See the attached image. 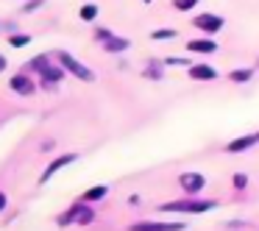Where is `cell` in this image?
<instances>
[{"label": "cell", "instance_id": "cell-1", "mask_svg": "<svg viewBox=\"0 0 259 231\" xmlns=\"http://www.w3.org/2000/svg\"><path fill=\"white\" fill-rule=\"evenodd\" d=\"M218 203L214 201H195V198H187V201H170V203H162L159 212H184V214H203L209 209H214Z\"/></svg>", "mask_w": 259, "mask_h": 231}, {"label": "cell", "instance_id": "cell-2", "mask_svg": "<svg viewBox=\"0 0 259 231\" xmlns=\"http://www.w3.org/2000/svg\"><path fill=\"white\" fill-rule=\"evenodd\" d=\"M59 62H62V67L67 70L70 75H75V78L78 81H95V73H92L90 67H87V64H81L78 59H73L70 56V53H59Z\"/></svg>", "mask_w": 259, "mask_h": 231}, {"label": "cell", "instance_id": "cell-3", "mask_svg": "<svg viewBox=\"0 0 259 231\" xmlns=\"http://www.w3.org/2000/svg\"><path fill=\"white\" fill-rule=\"evenodd\" d=\"M75 159H78V153H64V156H56V159H53V162L45 167V173L39 175V184H45V181H51L53 175L59 173V170H62V167H67V164H73Z\"/></svg>", "mask_w": 259, "mask_h": 231}, {"label": "cell", "instance_id": "cell-4", "mask_svg": "<svg viewBox=\"0 0 259 231\" xmlns=\"http://www.w3.org/2000/svg\"><path fill=\"white\" fill-rule=\"evenodd\" d=\"M179 184H181V190L192 198V195H198V192L206 187V178H203L201 173H184V175H179Z\"/></svg>", "mask_w": 259, "mask_h": 231}, {"label": "cell", "instance_id": "cell-5", "mask_svg": "<svg viewBox=\"0 0 259 231\" xmlns=\"http://www.w3.org/2000/svg\"><path fill=\"white\" fill-rule=\"evenodd\" d=\"M192 25H195L198 31H203V34H218V31L223 28V17H218V14H198V17L192 20Z\"/></svg>", "mask_w": 259, "mask_h": 231}, {"label": "cell", "instance_id": "cell-6", "mask_svg": "<svg viewBox=\"0 0 259 231\" xmlns=\"http://www.w3.org/2000/svg\"><path fill=\"white\" fill-rule=\"evenodd\" d=\"M184 223H134L128 231H184Z\"/></svg>", "mask_w": 259, "mask_h": 231}, {"label": "cell", "instance_id": "cell-7", "mask_svg": "<svg viewBox=\"0 0 259 231\" xmlns=\"http://www.w3.org/2000/svg\"><path fill=\"white\" fill-rule=\"evenodd\" d=\"M253 145H259V131L256 134H245V136H240V140H231L229 145H226V151L229 153H242V151H248V148H253Z\"/></svg>", "mask_w": 259, "mask_h": 231}, {"label": "cell", "instance_id": "cell-8", "mask_svg": "<svg viewBox=\"0 0 259 231\" xmlns=\"http://www.w3.org/2000/svg\"><path fill=\"white\" fill-rule=\"evenodd\" d=\"M187 75H190L192 81H214L218 78V70L209 67V64H192V67L187 70Z\"/></svg>", "mask_w": 259, "mask_h": 231}, {"label": "cell", "instance_id": "cell-9", "mask_svg": "<svg viewBox=\"0 0 259 231\" xmlns=\"http://www.w3.org/2000/svg\"><path fill=\"white\" fill-rule=\"evenodd\" d=\"M9 86H12L17 95H34V81L28 78L25 73H20V75H12V81H9Z\"/></svg>", "mask_w": 259, "mask_h": 231}, {"label": "cell", "instance_id": "cell-10", "mask_svg": "<svg viewBox=\"0 0 259 231\" xmlns=\"http://www.w3.org/2000/svg\"><path fill=\"white\" fill-rule=\"evenodd\" d=\"M78 212H81V201H78V203H73V206H70L67 212L59 214V217H56V225H59V228H64V225H73L75 220H78Z\"/></svg>", "mask_w": 259, "mask_h": 231}, {"label": "cell", "instance_id": "cell-11", "mask_svg": "<svg viewBox=\"0 0 259 231\" xmlns=\"http://www.w3.org/2000/svg\"><path fill=\"white\" fill-rule=\"evenodd\" d=\"M62 78H64V67H51V64H48V67L42 70V84H45V86L59 84Z\"/></svg>", "mask_w": 259, "mask_h": 231}, {"label": "cell", "instance_id": "cell-12", "mask_svg": "<svg viewBox=\"0 0 259 231\" xmlns=\"http://www.w3.org/2000/svg\"><path fill=\"white\" fill-rule=\"evenodd\" d=\"M128 45L131 42L123 39V36H109V39L103 42V51L106 53H123V51H128Z\"/></svg>", "mask_w": 259, "mask_h": 231}, {"label": "cell", "instance_id": "cell-13", "mask_svg": "<svg viewBox=\"0 0 259 231\" xmlns=\"http://www.w3.org/2000/svg\"><path fill=\"white\" fill-rule=\"evenodd\" d=\"M187 51H192V53H214L218 45H214L212 39H192V42H187Z\"/></svg>", "mask_w": 259, "mask_h": 231}, {"label": "cell", "instance_id": "cell-14", "mask_svg": "<svg viewBox=\"0 0 259 231\" xmlns=\"http://www.w3.org/2000/svg\"><path fill=\"white\" fill-rule=\"evenodd\" d=\"M106 195H109V187L101 184V187H92V190H87L81 201H84V203H95V201H103Z\"/></svg>", "mask_w": 259, "mask_h": 231}, {"label": "cell", "instance_id": "cell-15", "mask_svg": "<svg viewBox=\"0 0 259 231\" xmlns=\"http://www.w3.org/2000/svg\"><path fill=\"white\" fill-rule=\"evenodd\" d=\"M92 220H95V212H92L90 206H84V201H81V212H78V220H75V225H90Z\"/></svg>", "mask_w": 259, "mask_h": 231}, {"label": "cell", "instance_id": "cell-16", "mask_svg": "<svg viewBox=\"0 0 259 231\" xmlns=\"http://www.w3.org/2000/svg\"><path fill=\"white\" fill-rule=\"evenodd\" d=\"M95 17H98V6L95 3H84V6H81V20L90 23V20H95Z\"/></svg>", "mask_w": 259, "mask_h": 231}, {"label": "cell", "instance_id": "cell-17", "mask_svg": "<svg viewBox=\"0 0 259 231\" xmlns=\"http://www.w3.org/2000/svg\"><path fill=\"white\" fill-rule=\"evenodd\" d=\"M28 42H31L28 34H12V36H9V45H12V48H25Z\"/></svg>", "mask_w": 259, "mask_h": 231}, {"label": "cell", "instance_id": "cell-18", "mask_svg": "<svg viewBox=\"0 0 259 231\" xmlns=\"http://www.w3.org/2000/svg\"><path fill=\"white\" fill-rule=\"evenodd\" d=\"M251 75H253V70H234L229 78L237 81V84H245V81H251Z\"/></svg>", "mask_w": 259, "mask_h": 231}, {"label": "cell", "instance_id": "cell-19", "mask_svg": "<svg viewBox=\"0 0 259 231\" xmlns=\"http://www.w3.org/2000/svg\"><path fill=\"white\" fill-rule=\"evenodd\" d=\"M192 6H198V0H173V9L179 12H190Z\"/></svg>", "mask_w": 259, "mask_h": 231}, {"label": "cell", "instance_id": "cell-20", "mask_svg": "<svg viewBox=\"0 0 259 231\" xmlns=\"http://www.w3.org/2000/svg\"><path fill=\"white\" fill-rule=\"evenodd\" d=\"M231 184H234L237 190H245V187H248V175L245 173H234V175H231Z\"/></svg>", "mask_w": 259, "mask_h": 231}, {"label": "cell", "instance_id": "cell-21", "mask_svg": "<svg viewBox=\"0 0 259 231\" xmlns=\"http://www.w3.org/2000/svg\"><path fill=\"white\" fill-rule=\"evenodd\" d=\"M48 64H51V62H48V56H36V59H31V67H34V70H39V73L48 67Z\"/></svg>", "mask_w": 259, "mask_h": 231}, {"label": "cell", "instance_id": "cell-22", "mask_svg": "<svg viewBox=\"0 0 259 231\" xmlns=\"http://www.w3.org/2000/svg\"><path fill=\"white\" fill-rule=\"evenodd\" d=\"M153 39H173V36H176V31L173 28H167V31H153Z\"/></svg>", "mask_w": 259, "mask_h": 231}, {"label": "cell", "instance_id": "cell-23", "mask_svg": "<svg viewBox=\"0 0 259 231\" xmlns=\"http://www.w3.org/2000/svg\"><path fill=\"white\" fill-rule=\"evenodd\" d=\"M95 36H98V39H101V42H106L109 36H114V34H112V31H109V28H98V31H95Z\"/></svg>", "mask_w": 259, "mask_h": 231}, {"label": "cell", "instance_id": "cell-24", "mask_svg": "<svg viewBox=\"0 0 259 231\" xmlns=\"http://www.w3.org/2000/svg\"><path fill=\"white\" fill-rule=\"evenodd\" d=\"M42 6V0H28V6H25V12H34V9Z\"/></svg>", "mask_w": 259, "mask_h": 231}, {"label": "cell", "instance_id": "cell-25", "mask_svg": "<svg viewBox=\"0 0 259 231\" xmlns=\"http://www.w3.org/2000/svg\"><path fill=\"white\" fill-rule=\"evenodd\" d=\"M167 64H170V67H176V64L181 67V64H187V59H167Z\"/></svg>", "mask_w": 259, "mask_h": 231}, {"label": "cell", "instance_id": "cell-26", "mask_svg": "<svg viewBox=\"0 0 259 231\" xmlns=\"http://www.w3.org/2000/svg\"><path fill=\"white\" fill-rule=\"evenodd\" d=\"M6 209V192H0V212Z\"/></svg>", "mask_w": 259, "mask_h": 231}, {"label": "cell", "instance_id": "cell-27", "mask_svg": "<svg viewBox=\"0 0 259 231\" xmlns=\"http://www.w3.org/2000/svg\"><path fill=\"white\" fill-rule=\"evenodd\" d=\"M6 70V56H0V73Z\"/></svg>", "mask_w": 259, "mask_h": 231}, {"label": "cell", "instance_id": "cell-28", "mask_svg": "<svg viewBox=\"0 0 259 231\" xmlns=\"http://www.w3.org/2000/svg\"><path fill=\"white\" fill-rule=\"evenodd\" d=\"M142 3H151V0H142Z\"/></svg>", "mask_w": 259, "mask_h": 231}]
</instances>
